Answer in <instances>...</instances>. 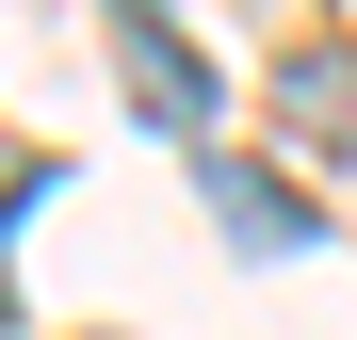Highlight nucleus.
Returning a JSON list of instances; mask_svg holds the SVG:
<instances>
[{"label": "nucleus", "mask_w": 357, "mask_h": 340, "mask_svg": "<svg viewBox=\"0 0 357 340\" xmlns=\"http://www.w3.org/2000/svg\"><path fill=\"white\" fill-rule=\"evenodd\" d=\"M130 97L162 113V130H211V65H195V49H178L162 17H130Z\"/></svg>", "instance_id": "1"}, {"label": "nucleus", "mask_w": 357, "mask_h": 340, "mask_svg": "<svg viewBox=\"0 0 357 340\" xmlns=\"http://www.w3.org/2000/svg\"><path fill=\"white\" fill-rule=\"evenodd\" d=\"M211 227H227V243H309V211H292V179H260V162H211Z\"/></svg>", "instance_id": "2"}]
</instances>
